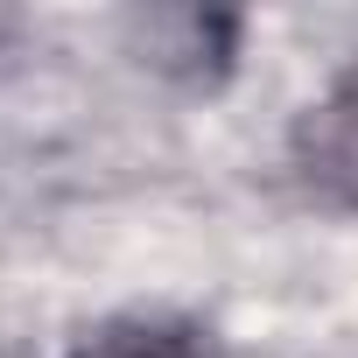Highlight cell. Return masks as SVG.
I'll use <instances>...</instances> for the list:
<instances>
[{
    "mask_svg": "<svg viewBox=\"0 0 358 358\" xmlns=\"http://www.w3.org/2000/svg\"><path fill=\"white\" fill-rule=\"evenodd\" d=\"M295 155H302V176L316 190H330L337 204L358 211V64L309 106V120L295 134Z\"/></svg>",
    "mask_w": 358,
    "mask_h": 358,
    "instance_id": "obj_1",
    "label": "cell"
},
{
    "mask_svg": "<svg viewBox=\"0 0 358 358\" xmlns=\"http://www.w3.org/2000/svg\"><path fill=\"white\" fill-rule=\"evenodd\" d=\"M78 358H218L204 330L190 323H113L99 330Z\"/></svg>",
    "mask_w": 358,
    "mask_h": 358,
    "instance_id": "obj_2",
    "label": "cell"
}]
</instances>
